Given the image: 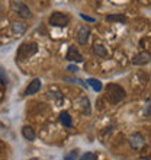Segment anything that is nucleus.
<instances>
[{
    "label": "nucleus",
    "instance_id": "nucleus-1",
    "mask_svg": "<svg viewBox=\"0 0 151 160\" xmlns=\"http://www.w3.org/2000/svg\"><path fill=\"white\" fill-rule=\"evenodd\" d=\"M105 95H106V99L112 103V105H118L121 101H124L126 96L125 93V89L119 86L116 83H109L105 86Z\"/></svg>",
    "mask_w": 151,
    "mask_h": 160
},
{
    "label": "nucleus",
    "instance_id": "nucleus-2",
    "mask_svg": "<svg viewBox=\"0 0 151 160\" xmlns=\"http://www.w3.org/2000/svg\"><path fill=\"white\" fill-rule=\"evenodd\" d=\"M38 45L35 42H23L16 52V61H25L31 58L34 54H37Z\"/></svg>",
    "mask_w": 151,
    "mask_h": 160
},
{
    "label": "nucleus",
    "instance_id": "nucleus-3",
    "mask_svg": "<svg viewBox=\"0 0 151 160\" xmlns=\"http://www.w3.org/2000/svg\"><path fill=\"white\" fill-rule=\"evenodd\" d=\"M51 26H57V28H64L70 23V16L67 13H63V12H54L52 15L50 16L48 19Z\"/></svg>",
    "mask_w": 151,
    "mask_h": 160
},
{
    "label": "nucleus",
    "instance_id": "nucleus-4",
    "mask_svg": "<svg viewBox=\"0 0 151 160\" xmlns=\"http://www.w3.org/2000/svg\"><path fill=\"white\" fill-rule=\"evenodd\" d=\"M12 9L15 12L19 15L21 18L23 19H28V18H32V12H31V9L26 6L23 2H19V0H15L12 3Z\"/></svg>",
    "mask_w": 151,
    "mask_h": 160
},
{
    "label": "nucleus",
    "instance_id": "nucleus-5",
    "mask_svg": "<svg viewBox=\"0 0 151 160\" xmlns=\"http://www.w3.org/2000/svg\"><path fill=\"white\" fill-rule=\"evenodd\" d=\"M89 37H90V29L87 26H80L77 31V41L81 45H86L89 42Z\"/></svg>",
    "mask_w": 151,
    "mask_h": 160
},
{
    "label": "nucleus",
    "instance_id": "nucleus-6",
    "mask_svg": "<svg viewBox=\"0 0 151 160\" xmlns=\"http://www.w3.org/2000/svg\"><path fill=\"white\" fill-rule=\"evenodd\" d=\"M41 86H42L41 80H39V79H34L29 84H28V88L25 89V95H26V96L35 95V93H38L39 90H41Z\"/></svg>",
    "mask_w": 151,
    "mask_h": 160
},
{
    "label": "nucleus",
    "instance_id": "nucleus-7",
    "mask_svg": "<svg viewBox=\"0 0 151 160\" xmlns=\"http://www.w3.org/2000/svg\"><path fill=\"white\" fill-rule=\"evenodd\" d=\"M129 143H131V146H132L134 148H139V147H143L144 144H145V138H144L143 134L135 132V134H132L129 137Z\"/></svg>",
    "mask_w": 151,
    "mask_h": 160
},
{
    "label": "nucleus",
    "instance_id": "nucleus-8",
    "mask_svg": "<svg viewBox=\"0 0 151 160\" xmlns=\"http://www.w3.org/2000/svg\"><path fill=\"white\" fill-rule=\"evenodd\" d=\"M66 58L70 60V61H76V63H81V61H83V55H81L79 51L76 50V47H70V48H68V51H67Z\"/></svg>",
    "mask_w": 151,
    "mask_h": 160
},
{
    "label": "nucleus",
    "instance_id": "nucleus-9",
    "mask_svg": "<svg viewBox=\"0 0 151 160\" xmlns=\"http://www.w3.org/2000/svg\"><path fill=\"white\" fill-rule=\"evenodd\" d=\"M150 63V54L148 52H139L132 58V64L135 66H145Z\"/></svg>",
    "mask_w": 151,
    "mask_h": 160
},
{
    "label": "nucleus",
    "instance_id": "nucleus-10",
    "mask_svg": "<svg viewBox=\"0 0 151 160\" xmlns=\"http://www.w3.org/2000/svg\"><path fill=\"white\" fill-rule=\"evenodd\" d=\"M22 135H23V138L25 140H29V141H34L35 140V131L32 127L29 125H25L22 128Z\"/></svg>",
    "mask_w": 151,
    "mask_h": 160
},
{
    "label": "nucleus",
    "instance_id": "nucleus-11",
    "mask_svg": "<svg viewBox=\"0 0 151 160\" xmlns=\"http://www.w3.org/2000/svg\"><path fill=\"white\" fill-rule=\"evenodd\" d=\"M60 121H61V124H63L64 127L71 128L73 121H71V117H70V114H68L67 111H64V112H61V114H60Z\"/></svg>",
    "mask_w": 151,
    "mask_h": 160
},
{
    "label": "nucleus",
    "instance_id": "nucleus-12",
    "mask_svg": "<svg viewBox=\"0 0 151 160\" xmlns=\"http://www.w3.org/2000/svg\"><path fill=\"white\" fill-rule=\"evenodd\" d=\"M93 54L99 55V57H106V55H108V51H106V48L102 45V44H95V45H93Z\"/></svg>",
    "mask_w": 151,
    "mask_h": 160
},
{
    "label": "nucleus",
    "instance_id": "nucleus-13",
    "mask_svg": "<svg viewBox=\"0 0 151 160\" xmlns=\"http://www.w3.org/2000/svg\"><path fill=\"white\" fill-rule=\"evenodd\" d=\"M87 84H90L96 92H100L102 89H103V86H102V83L99 82L97 79H87Z\"/></svg>",
    "mask_w": 151,
    "mask_h": 160
},
{
    "label": "nucleus",
    "instance_id": "nucleus-14",
    "mask_svg": "<svg viewBox=\"0 0 151 160\" xmlns=\"http://www.w3.org/2000/svg\"><path fill=\"white\" fill-rule=\"evenodd\" d=\"M80 102H81V106H83V114L89 115V114H90V101L84 96V98H81V99H80Z\"/></svg>",
    "mask_w": 151,
    "mask_h": 160
},
{
    "label": "nucleus",
    "instance_id": "nucleus-15",
    "mask_svg": "<svg viewBox=\"0 0 151 160\" xmlns=\"http://www.w3.org/2000/svg\"><path fill=\"white\" fill-rule=\"evenodd\" d=\"M108 22H126V18L124 15H109L106 16Z\"/></svg>",
    "mask_w": 151,
    "mask_h": 160
},
{
    "label": "nucleus",
    "instance_id": "nucleus-16",
    "mask_svg": "<svg viewBox=\"0 0 151 160\" xmlns=\"http://www.w3.org/2000/svg\"><path fill=\"white\" fill-rule=\"evenodd\" d=\"M12 31L15 32V34H17V35H19V34H23V32L26 31V26L22 25V23H17V22H16V23H13V25H12Z\"/></svg>",
    "mask_w": 151,
    "mask_h": 160
},
{
    "label": "nucleus",
    "instance_id": "nucleus-17",
    "mask_svg": "<svg viewBox=\"0 0 151 160\" xmlns=\"http://www.w3.org/2000/svg\"><path fill=\"white\" fill-rule=\"evenodd\" d=\"M0 83L2 84H7L9 83V77H7V73L4 68L0 67Z\"/></svg>",
    "mask_w": 151,
    "mask_h": 160
},
{
    "label": "nucleus",
    "instance_id": "nucleus-18",
    "mask_svg": "<svg viewBox=\"0 0 151 160\" xmlns=\"http://www.w3.org/2000/svg\"><path fill=\"white\" fill-rule=\"evenodd\" d=\"M77 154H79V153H77V150H73V152H70L68 154H66V156H64V160H76V159H77Z\"/></svg>",
    "mask_w": 151,
    "mask_h": 160
},
{
    "label": "nucleus",
    "instance_id": "nucleus-19",
    "mask_svg": "<svg viewBox=\"0 0 151 160\" xmlns=\"http://www.w3.org/2000/svg\"><path fill=\"white\" fill-rule=\"evenodd\" d=\"M80 160H96V156L93 153H84L83 156L80 157Z\"/></svg>",
    "mask_w": 151,
    "mask_h": 160
},
{
    "label": "nucleus",
    "instance_id": "nucleus-20",
    "mask_svg": "<svg viewBox=\"0 0 151 160\" xmlns=\"http://www.w3.org/2000/svg\"><path fill=\"white\" fill-rule=\"evenodd\" d=\"M67 70H68V72H73V73H74V72H77L79 68L76 67V66H68V68H67Z\"/></svg>",
    "mask_w": 151,
    "mask_h": 160
},
{
    "label": "nucleus",
    "instance_id": "nucleus-21",
    "mask_svg": "<svg viewBox=\"0 0 151 160\" xmlns=\"http://www.w3.org/2000/svg\"><path fill=\"white\" fill-rule=\"evenodd\" d=\"M81 18H83V19H86V21H90V22H93V21H95L93 18H89V16H86V15H81Z\"/></svg>",
    "mask_w": 151,
    "mask_h": 160
}]
</instances>
